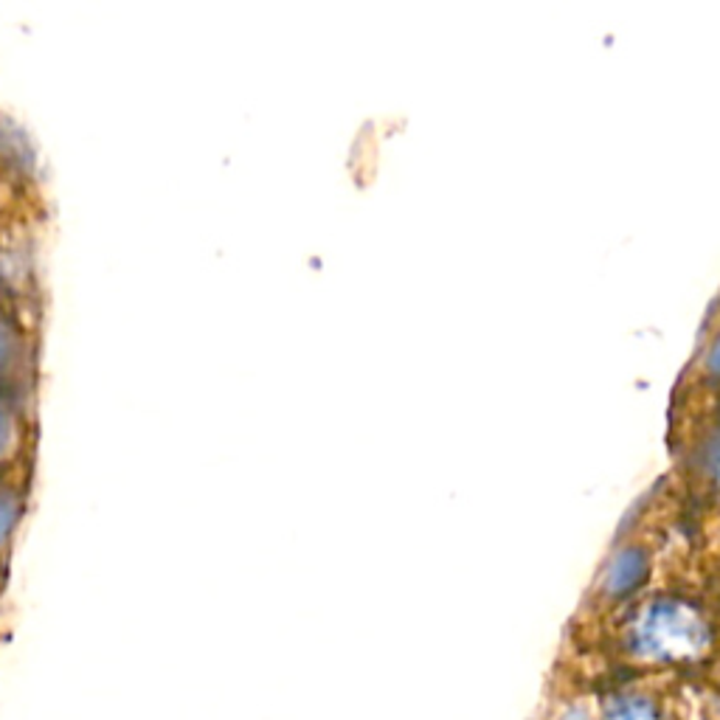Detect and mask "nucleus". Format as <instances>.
I'll list each match as a JSON object with an SVG mask.
<instances>
[{"label": "nucleus", "mask_w": 720, "mask_h": 720, "mask_svg": "<svg viewBox=\"0 0 720 720\" xmlns=\"http://www.w3.org/2000/svg\"><path fill=\"white\" fill-rule=\"evenodd\" d=\"M18 355H20L18 330L9 324V319H3V315H0V375H3V372H9L14 364H18Z\"/></svg>", "instance_id": "f257e3e1"}, {"label": "nucleus", "mask_w": 720, "mask_h": 720, "mask_svg": "<svg viewBox=\"0 0 720 720\" xmlns=\"http://www.w3.org/2000/svg\"><path fill=\"white\" fill-rule=\"evenodd\" d=\"M611 720H658L651 704H644L642 698H619L611 709H608Z\"/></svg>", "instance_id": "f03ea898"}, {"label": "nucleus", "mask_w": 720, "mask_h": 720, "mask_svg": "<svg viewBox=\"0 0 720 720\" xmlns=\"http://www.w3.org/2000/svg\"><path fill=\"white\" fill-rule=\"evenodd\" d=\"M14 523H18V498L12 492L0 490V549L12 538Z\"/></svg>", "instance_id": "7ed1b4c3"}, {"label": "nucleus", "mask_w": 720, "mask_h": 720, "mask_svg": "<svg viewBox=\"0 0 720 720\" xmlns=\"http://www.w3.org/2000/svg\"><path fill=\"white\" fill-rule=\"evenodd\" d=\"M14 440V422H12V414H9V408L0 402V456L9 451V445H12Z\"/></svg>", "instance_id": "20e7f679"}, {"label": "nucleus", "mask_w": 720, "mask_h": 720, "mask_svg": "<svg viewBox=\"0 0 720 720\" xmlns=\"http://www.w3.org/2000/svg\"><path fill=\"white\" fill-rule=\"evenodd\" d=\"M563 720H586V718H583V712H568Z\"/></svg>", "instance_id": "39448f33"}]
</instances>
